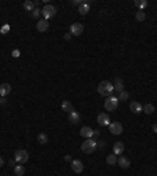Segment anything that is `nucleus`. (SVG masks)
<instances>
[{
  "label": "nucleus",
  "mask_w": 157,
  "mask_h": 176,
  "mask_svg": "<svg viewBox=\"0 0 157 176\" xmlns=\"http://www.w3.org/2000/svg\"><path fill=\"white\" fill-rule=\"evenodd\" d=\"M113 88L118 91V93H121L124 91V82H123V79L121 77H116L115 79V84H113Z\"/></svg>",
  "instance_id": "15"
},
{
  "label": "nucleus",
  "mask_w": 157,
  "mask_h": 176,
  "mask_svg": "<svg viewBox=\"0 0 157 176\" xmlns=\"http://www.w3.org/2000/svg\"><path fill=\"white\" fill-rule=\"evenodd\" d=\"M11 55H13V57H19V55H21V52H19L17 49H14V50H13V53H11Z\"/></svg>",
  "instance_id": "31"
},
{
  "label": "nucleus",
  "mask_w": 157,
  "mask_h": 176,
  "mask_svg": "<svg viewBox=\"0 0 157 176\" xmlns=\"http://www.w3.org/2000/svg\"><path fill=\"white\" fill-rule=\"evenodd\" d=\"M61 109H63L64 112H68V113H69L71 110H74V109H72V104H71L69 101H63V102H61Z\"/></svg>",
  "instance_id": "21"
},
{
  "label": "nucleus",
  "mask_w": 157,
  "mask_h": 176,
  "mask_svg": "<svg viewBox=\"0 0 157 176\" xmlns=\"http://www.w3.org/2000/svg\"><path fill=\"white\" fill-rule=\"evenodd\" d=\"M47 29H49V22L46 19H39L38 24H36V30L38 32H46Z\"/></svg>",
  "instance_id": "13"
},
{
  "label": "nucleus",
  "mask_w": 157,
  "mask_h": 176,
  "mask_svg": "<svg viewBox=\"0 0 157 176\" xmlns=\"http://www.w3.org/2000/svg\"><path fill=\"white\" fill-rule=\"evenodd\" d=\"M0 32H2L3 35H6V33L10 32V25H3V27H2V29H0Z\"/></svg>",
  "instance_id": "28"
},
{
  "label": "nucleus",
  "mask_w": 157,
  "mask_h": 176,
  "mask_svg": "<svg viewBox=\"0 0 157 176\" xmlns=\"http://www.w3.org/2000/svg\"><path fill=\"white\" fill-rule=\"evenodd\" d=\"M118 165H120L121 168H129V167H130V160H129L127 157L121 156L120 159H118Z\"/></svg>",
  "instance_id": "17"
},
{
  "label": "nucleus",
  "mask_w": 157,
  "mask_h": 176,
  "mask_svg": "<svg viewBox=\"0 0 157 176\" xmlns=\"http://www.w3.org/2000/svg\"><path fill=\"white\" fill-rule=\"evenodd\" d=\"M0 167H3V157L0 156Z\"/></svg>",
  "instance_id": "38"
},
{
  "label": "nucleus",
  "mask_w": 157,
  "mask_h": 176,
  "mask_svg": "<svg viewBox=\"0 0 157 176\" xmlns=\"http://www.w3.org/2000/svg\"><path fill=\"white\" fill-rule=\"evenodd\" d=\"M130 110H132L134 113H141V110H143V105L140 104V102H130Z\"/></svg>",
  "instance_id": "18"
},
{
  "label": "nucleus",
  "mask_w": 157,
  "mask_h": 176,
  "mask_svg": "<svg viewBox=\"0 0 157 176\" xmlns=\"http://www.w3.org/2000/svg\"><path fill=\"white\" fill-rule=\"evenodd\" d=\"M113 91H115L113 84L109 82V80H104V82H101V84L98 85V93L101 94V96L109 98V96H112V93H113Z\"/></svg>",
  "instance_id": "1"
},
{
  "label": "nucleus",
  "mask_w": 157,
  "mask_h": 176,
  "mask_svg": "<svg viewBox=\"0 0 157 176\" xmlns=\"http://www.w3.org/2000/svg\"><path fill=\"white\" fill-rule=\"evenodd\" d=\"M78 13H80L82 16L88 14V13H90V2H86V0H83V2L80 3V6H78Z\"/></svg>",
  "instance_id": "14"
},
{
  "label": "nucleus",
  "mask_w": 157,
  "mask_h": 176,
  "mask_svg": "<svg viewBox=\"0 0 157 176\" xmlns=\"http://www.w3.org/2000/svg\"><path fill=\"white\" fill-rule=\"evenodd\" d=\"M105 162H107L109 165H116V164H118V159H116V156H115V154H110V156H107Z\"/></svg>",
  "instance_id": "22"
},
{
  "label": "nucleus",
  "mask_w": 157,
  "mask_h": 176,
  "mask_svg": "<svg viewBox=\"0 0 157 176\" xmlns=\"http://www.w3.org/2000/svg\"><path fill=\"white\" fill-rule=\"evenodd\" d=\"M6 104V99L5 98H0V105H5Z\"/></svg>",
  "instance_id": "35"
},
{
  "label": "nucleus",
  "mask_w": 157,
  "mask_h": 176,
  "mask_svg": "<svg viewBox=\"0 0 157 176\" xmlns=\"http://www.w3.org/2000/svg\"><path fill=\"white\" fill-rule=\"evenodd\" d=\"M69 33H71L72 36H80V35L83 33V24H80V22L72 24L71 29H69Z\"/></svg>",
  "instance_id": "6"
},
{
  "label": "nucleus",
  "mask_w": 157,
  "mask_h": 176,
  "mask_svg": "<svg viewBox=\"0 0 157 176\" xmlns=\"http://www.w3.org/2000/svg\"><path fill=\"white\" fill-rule=\"evenodd\" d=\"M96 145H98V148H104V146H105V142H104V140H99V142H96Z\"/></svg>",
  "instance_id": "29"
},
{
  "label": "nucleus",
  "mask_w": 157,
  "mask_h": 176,
  "mask_svg": "<svg viewBox=\"0 0 157 176\" xmlns=\"http://www.w3.org/2000/svg\"><path fill=\"white\" fill-rule=\"evenodd\" d=\"M10 165H11L13 168H14V167H16V160H10Z\"/></svg>",
  "instance_id": "36"
},
{
  "label": "nucleus",
  "mask_w": 157,
  "mask_h": 176,
  "mask_svg": "<svg viewBox=\"0 0 157 176\" xmlns=\"http://www.w3.org/2000/svg\"><path fill=\"white\" fill-rule=\"evenodd\" d=\"M14 160L17 162V164H25V162L29 160V151L17 150V151L14 153Z\"/></svg>",
  "instance_id": "5"
},
{
  "label": "nucleus",
  "mask_w": 157,
  "mask_h": 176,
  "mask_svg": "<svg viewBox=\"0 0 157 176\" xmlns=\"http://www.w3.org/2000/svg\"><path fill=\"white\" fill-rule=\"evenodd\" d=\"M118 104H120V99L115 98V96H109L105 99V102H104V107H105L107 112H113V110H116Z\"/></svg>",
  "instance_id": "3"
},
{
  "label": "nucleus",
  "mask_w": 157,
  "mask_h": 176,
  "mask_svg": "<svg viewBox=\"0 0 157 176\" xmlns=\"http://www.w3.org/2000/svg\"><path fill=\"white\" fill-rule=\"evenodd\" d=\"M143 112H145L146 115L154 113V105H152V104H146V105H143Z\"/></svg>",
  "instance_id": "23"
},
{
  "label": "nucleus",
  "mask_w": 157,
  "mask_h": 176,
  "mask_svg": "<svg viewBox=\"0 0 157 176\" xmlns=\"http://www.w3.org/2000/svg\"><path fill=\"white\" fill-rule=\"evenodd\" d=\"M71 168L75 173H82L83 171V162L82 160H72L71 162Z\"/></svg>",
  "instance_id": "10"
},
{
  "label": "nucleus",
  "mask_w": 157,
  "mask_h": 176,
  "mask_svg": "<svg viewBox=\"0 0 157 176\" xmlns=\"http://www.w3.org/2000/svg\"><path fill=\"white\" fill-rule=\"evenodd\" d=\"M47 140H49V139H47V135H46V134H43V132H41V134L38 135V142L41 143V145H46V143H47Z\"/></svg>",
  "instance_id": "26"
},
{
  "label": "nucleus",
  "mask_w": 157,
  "mask_h": 176,
  "mask_svg": "<svg viewBox=\"0 0 157 176\" xmlns=\"http://www.w3.org/2000/svg\"><path fill=\"white\" fill-rule=\"evenodd\" d=\"M68 119H69L71 124H77L78 121H80V113H78L77 110H71L68 113Z\"/></svg>",
  "instance_id": "8"
},
{
  "label": "nucleus",
  "mask_w": 157,
  "mask_h": 176,
  "mask_svg": "<svg viewBox=\"0 0 157 176\" xmlns=\"http://www.w3.org/2000/svg\"><path fill=\"white\" fill-rule=\"evenodd\" d=\"M13 171H14L16 176H24V173H25V167H24L22 164H19V165H16L14 168H13Z\"/></svg>",
  "instance_id": "19"
},
{
  "label": "nucleus",
  "mask_w": 157,
  "mask_h": 176,
  "mask_svg": "<svg viewBox=\"0 0 157 176\" xmlns=\"http://www.w3.org/2000/svg\"><path fill=\"white\" fill-rule=\"evenodd\" d=\"M152 131H154V132H157V123H154V124H152Z\"/></svg>",
  "instance_id": "37"
},
{
  "label": "nucleus",
  "mask_w": 157,
  "mask_h": 176,
  "mask_svg": "<svg viewBox=\"0 0 157 176\" xmlns=\"http://www.w3.org/2000/svg\"><path fill=\"white\" fill-rule=\"evenodd\" d=\"M64 160H66V162H72V157L69 154H66V156H64Z\"/></svg>",
  "instance_id": "34"
},
{
  "label": "nucleus",
  "mask_w": 157,
  "mask_h": 176,
  "mask_svg": "<svg viewBox=\"0 0 157 176\" xmlns=\"http://www.w3.org/2000/svg\"><path fill=\"white\" fill-rule=\"evenodd\" d=\"M118 99H120V101H126V99H129V93H127V91H121V93H120V96H118Z\"/></svg>",
  "instance_id": "27"
},
{
  "label": "nucleus",
  "mask_w": 157,
  "mask_h": 176,
  "mask_svg": "<svg viewBox=\"0 0 157 176\" xmlns=\"http://www.w3.org/2000/svg\"><path fill=\"white\" fill-rule=\"evenodd\" d=\"M30 14H32V18H35V19H41L43 13H41V10H39V8H35V10L30 13Z\"/></svg>",
  "instance_id": "24"
},
{
  "label": "nucleus",
  "mask_w": 157,
  "mask_h": 176,
  "mask_svg": "<svg viewBox=\"0 0 157 176\" xmlns=\"http://www.w3.org/2000/svg\"><path fill=\"white\" fill-rule=\"evenodd\" d=\"M35 8H36L35 6V2H32V0H25V2H24V10H27L29 13H32Z\"/></svg>",
  "instance_id": "20"
},
{
  "label": "nucleus",
  "mask_w": 157,
  "mask_h": 176,
  "mask_svg": "<svg viewBox=\"0 0 157 176\" xmlns=\"http://www.w3.org/2000/svg\"><path fill=\"white\" fill-rule=\"evenodd\" d=\"M98 124L99 126H109L110 124V118L107 113H99L98 115Z\"/></svg>",
  "instance_id": "9"
},
{
  "label": "nucleus",
  "mask_w": 157,
  "mask_h": 176,
  "mask_svg": "<svg viewBox=\"0 0 157 176\" xmlns=\"http://www.w3.org/2000/svg\"><path fill=\"white\" fill-rule=\"evenodd\" d=\"M82 2H83V0H72V5H74V6H80Z\"/></svg>",
  "instance_id": "30"
},
{
  "label": "nucleus",
  "mask_w": 157,
  "mask_h": 176,
  "mask_svg": "<svg viewBox=\"0 0 157 176\" xmlns=\"http://www.w3.org/2000/svg\"><path fill=\"white\" fill-rule=\"evenodd\" d=\"M99 135H101V131H99V129L93 131V137H99Z\"/></svg>",
  "instance_id": "32"
},
{
  "label": "nucleus",
  "mask_w": 157,
  "mask_h": 176,
  "mask_svg": "<svg viewBox=\"0 0 157 176\" xmlns=\"http://www.w3.org/2000/svg\"><path fill=\"white\" fill-rule=\"evenodd\" d=\"M80 135H82L83 139H93V129L88 127V126H85V127L80 129Z\"/></svg>",
  "instance_id": "16"
},
{
  "label": "nucleus",
  "mask_w": 157,
  "mask_h": 176,
  "mask_svg": "<svg viewBox=\"0 0 157 176\" xmlns=\"http://www.w3.org/2000/svg\"><path fill=\"white\" fill-rule=\"evenodd\" d=\"M135 19H137L138 22H143V21L146 19V14H145L143 11H137V13H135Z\"/></svg>",
  "instance_id": "25"
},
{
  "label": "nucleus",
  "mask_w": 157,
  "mask_h": 176,
  "mask_svg": "<svg viewBox=\"0 0 157 176\" xmlns=\"http://www.w3.org/2000/svg\"><path fill=\"white\" fill-rule=\"evenodd\" d=\"M11 93V85L10 84H0V96L5 98Z\"/></svg>",
  "instance_id": "12"
},
{
  "label": "nucleus",
  "mask_w": 157,
  "mask_h": 176,
  "mask_svg": "<svg viewBox=\"0 0 157 176\" xmlns=\"http://www.w3.org/2000/svg\"><path fill=\"white\" fill-rule=\"evenodd\" d=\"M109 129L113 135H120L123 132V124L121 123H118V121H115V123H110L109 124Z\"/></svg>",
  "instance_id": "7"
},
{
  "label": "nucleus",
  "mask_w": 157,
  "mask_h": 176,
  "mask_svg": "<svg viewBox=\"0 0 157 176\" xmlns=\"http://www.w3.org/2000/svg\"><path fill=\"white\" fill-rule=\"evenodd\" d=\"M123 151H124V143H123V142H116V143L113 145V154H115V156H121Z\"/></svg>",
  "instance_id": "11"
},
{
  "label": "nucleus",
  "mask_w": 157,
  "mask_h": 176,
  "mask_svg": "<svg viewBox=\"0 0 157 176\" xmlns=\"http://www.w3.org/2000/svg\"><path fill=\"white\" fill-rule=\"evenodd\" d=\"M64 39H66V41H69V39H72V35H71V33H66V35H64Z\"/></svg>",
  "instance_id": "33"
},
{
  "label": "nucleus",
  "mask_w": 157,
  "mask_h": 176,
  "mask_svg": "<svg viewBox=\"0 0 157 176\" xmlns=\"http://www.w3.org/2000/svg\"><path fill=\"white\" fill-rule=\"evenodd\" d=\"M80 150L82 153L85 154H91V153H94L98 150V145H96V140L94 139H85L83 143L80 145Z\"/></svg>",
  "instance_id": "2"
},
{
  "label": "nucleus",
  "mask_w": 157,
  "mask_h": 176,
  "mask_svg": "<svg viewBox=\"0 0 157 176\" xmlns=\"http://www.w3.org/2000/svg\"><path fill=\"white\" fill-rule=\"evenodd\" d=\"M41 13H43V18L47 21V19L54 18V16L57 14V8H55L54 5H44V8L41 10Z\"/></svg>",
  "instance_id": "4"
}]
</instances>
